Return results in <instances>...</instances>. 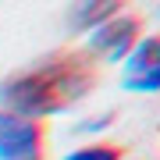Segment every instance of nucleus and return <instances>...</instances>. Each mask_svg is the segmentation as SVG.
Here are the masks:
<instances>
[{
	"mask_svg": "<svg viewBox=\"0 0 160 160\" xmlns=\"http://www.w3.org/2000/svg\"><path fill=\"white\" fill-rule=\"evenodd\" d=\"M92 86V75L82 61L57 57L39 68H29L14 78L0 82V103L7 114H18L25 121H39L50 114H61L71 103H78Z\"/></svg>",
	"mask_w": 160,
	"mask_h": 160,
	"instance_id": "f257e3e1",
	"label": "nucleus"
},
{
	"mask_svg": "<svg viewBox=\"0 0 160 160\" xmlns=\"http://www.w3.org/2000/svg\"><path fill=\"white\" fill-rule=\"evenodd\" d=\"M121 89L125 92H160V36H142L121 61Z\"/></svg>",
	"mask_w": 160,
	"mask_h": 160,
	"instance_id": "f03ea898",
	"label": "nucleus"
},
{
	"mask_svg": "<svg viewBox=\"0 0 160 160\" xmlns=\"http://www.w3.org/2000/svg\"><path fill=\"white\" fill-rule=\"evenodd\" d=\"M39 125L0 110V160H39Z\"/></svg>",
	"mask_w": 160,
	"mask_h": 160,
	"instance_id": "7ed1b4c3",
	"label": "nucleus"
},
{
	"mask_svg": "<svg viewBox=\"0 0 160 160\" xmlns=\"http://www.w3.org/2000/svg\"><path fill=\"white\" fill-rule=\"evenodd\" d=\"M135 39H139L135 18L114 14V18H107L103 25H96L89 32V50L96 57H103V61H125V53L135 46Z\"/></svg>",
	"mask_w": 160,
	"mask_h": 160,
	"instance_id": "20e7f679",
	"label": "nucleus"
},
{
	"mask_svg": "<svg viewBox=\"0 0 160 160\" xmlns=\"http://www.w3.org/2000/svg\"><path fill=\"white\" fill-rule=\"evenodd\" d=\"M114 14H121V4H114V0L75 4L71 11H68V22H71V29H78V32H92L96 25H103L107 18H114Z\"/></svg>",
	"mask_w": 160,
	"mask_h": 160,
	"instance_id": "39448f33",
	"label": "nucleus"
},
{
	"mask_svg": "<svg viewBox=\"0 0 160 160\" xmlns=\"http://www.w3.org/2000/svg\"><path fill=\"white\" fill-rule=\"evenodd\" d=\"M64 160H121V153H118L114 146H107V142H89V146L71 149Z\"/></svg>",
	"mask_w": 160,
	"mask_h": 160,
	"instance_id": "423d86ee",
	"label": "nucleus"
}]
</instances>
